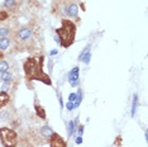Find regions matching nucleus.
<instances>
[{
  "mask_svg": "<svg viewBox=\"0 0 148 147\" xmlns=\"http://www.w3.org/2000/svg\"><path fill=\"white\" fill-rule=\"evenodd\" d=\"M43 61H45L43 56H39V58L37 57L27 58L24 63H23L25 78L28 81H42L43 84L52 86L51 78L48 76V74L43 71Z\"/></svg>",
  "mask_w": 148,
  "mask_h": 147,
  "instance_id": "obj_1",
  "label": "nucleus"
},
{
  "mask_svg": "<svg viewBox=\"0 0 148 147\" xmlns=\"http://www.w3.org/2000/svg\"><path fill=\"white\" fill-rule=\"evenodd\" d=\"M56 34L58 36L61 46L65 48H69L75 41L76 36V25L70 19H62V25L56 29Z\"/></svg>",
  "mask_w": 148,
  "mask_h": 147,
  "instance_id": "obj_2",
  "label": "nucleus"
},
{
  "mask_svg": "<svg viewBox=\"0 0 148 147\" xmlns=\"http://www.w3.org/2000/svg\"><path fill=\"white\" fill-rule=\"evenodd\" d=\"M0 141L4 147H16L18 146V133L9 127L0 128Z\"/></svg>",
  "mask_w": 148,
  "mask_h": 147,
  "instance_id": "obj_3",
  "label": "nucleus"
},
{
  "mask_svg": "<svg viewBox=\"0 0 148 147\" xmlns=\"http://www.w3.org/2000/svg\"><path fill=\"white\" fill-rule=\"evenodd\" d=\"M33 36V32L31 28H28V27H22L21 29H18V32H16V38L19 39V41H28V39H31Z\"/></svg>",
  "mask_w": 148,
  "mask_h": 147,
  "instance_id": "obj_4",
  "label": "nucleus"
},
{
  "mask_svg": "<svg viewBox=\"0 0 148 147\" xmlns=\"http://www.w3.org/2000/svg\"><path fill=\"white\" fill-rule=\"evenodd\" d=\"M48 142H49V146L51 147H67L65 139L60 135H57V133H53L52 137L48 139Z\"/></svg>",
  "mask_w": 148,
  "mask_h": 147,
  "instance_id": "obj_5",
  "label": "nucleus"
},
{
  "mask_svg": "<svg viewBox=\"0 0 148 147\" xmlns=\"http://www.w3.org/2000/svg\"><path fill=\"white\" fill-rule=\"evenodd\" d=\"M66 14L69 16H71V18H77L79 16V5L76 3H71L66 8Z\"/></svg>",
  "mask_w": 148,
  "mask_h": 147,
  "instance_id": "obj_6",
  "label": "nucleus"
},
{
  "mask_svg": "<svg viewBox=\"0 0 148 147\" xmlns=\"http://www.w3.org/2000/svg\"><path fill=\"white\" fill-rule=\"evenodd\" d=\"M67 79H69L70 82H73V81H77V80H80V69L76 66V67H73L71 71H69Z\"/></svg>",
  "mask_w": 148,
  "mask_h": 147,
  "instance_id": "obj_7",
  "label": "nucleus"
},
{
  "mask_svg": "<svg viewBox=\"0 0 148 147\" xmlns=\"http://www.w3.org/2000/svg\"><path fill=\"white\" fill-rule=\"evenodd\" d=\"M39 132H41V136H43L45 138H47V139H49L52 137V135L55 132H53V129L49 127L48 124H46V126H43L41 129H39Z\"/></svg>",
  "mask_w": 148,
  "mask_h": 147,
  "instance_id": "obj_8",
  "label": "nucleus"
},
{
  "mask_svg": "<svg viewBox=\"0 0 148 147\" xmlns=\"http://www.w3.org/2000/svg\"><path fill=\"white\" fill-rule=\"evenodd\" d=\"M9 103V94L6 91H0V109Z\"/></svg>",
  "mask_w": 148,
  "mask_h": 147,
  "instance_id": "obj_9",
  "label": "nucleus"
},
{
  "mask_svg": "<svg viewBox=\"0 0 148 147\" xmlns=\"http://www.w3.org/2000/svg\"><path fill=\"white\" fill-rule=\"evenodd\" d=\"M82 98H84L82 90L79 88V90H77V93H76V99H75V102H73V106H75V108H79V105L81 104V102H82Z\"/></svg>",
  "mask_w": 148,
  "mask_h": 147,
  "instance_id": "obj_10",
  "label": "nucleus"
},
{
  "mask_svg": "<svg viewBox=\"0 0 148 147\" xmlns=\"http://www.w3.org/2000/svg\"><path fill=\"white\" fill-rule=\"evenodd\" d=\"M137 108H138V95L134 94L133 95V102H132V109H130V115L132 117H136Z\"/></svg>",
  "mask_w": 148,
  "mask_h": 147,
  "instance_id": "obj_11",
  "label": "nucleus"
},
{
  "mask_svg": "<svg viewBox=\"0 0 148 147\" xmlns=\"http://www.w3.org/2000/svg\"><path fill=\"white\" fill-rule=\"evenodd\" d=\"M10 46V39L6 37V38H0V51H5V49L9 48Z\"/></svg>",
  "mask_w": 148,
  "mask_h": 147,
  "instance_id": "obj_12",
  "label": "nucleus"
},
{
  "mask_svg": "<svg viewBox=\"0 0 148 147\" xmlns=\"http://www.w3.org/2000/svg\"><path fill=\"white\" fill-rule=\"evenodd\" d=\"M34 108H36V112H37V114L39 115V118H42V119H46V110L43 106H41L39 104H34Z\"/></svg>",
  "mask_w": 148,
  "mask_h": 147,
  "instance_id": "obj_13",
  "label": "nucleus"
},
{
  "mask_svg": "<svg viewBox=\"0 0 148 147\" xmlns=\"http://www.w3.org/2000/svg\"><path fill=\"white\" fill-rule=\"evenodd\" d=\"M76 129L77 128H76V126H75V123H73V121H70L69 123H67V135H69V137H71Z\"/></svg>",
  "mask_w": 148,
  "mask_h": 147,
  "instance_id": "obj_14",
  "label": "nucleus"
},
{
  "mask_svg": "<svg viewBox=\"0 0 148 147\" xmlns=\"http://www.w3.org/2000/svg\"><path fill=\"white\" fill-rule=\"evenodd\" d=\"M9 67H10L9 62L5 61V60H3V58H0V72L9 71Z\"/></svg>",
  "mask_w": 148,
  "mask_h": 147,
  "instance_id": "obj_15",
  "label": "nucleus"
},
{
  "mask_svg": "<svg viewBox=\"0 0 148 147\" xmlns=\"http://www.w3.org/2000/svg\"><path fill=\"white\" fill-rule=\"evenodd\" d=\"M0 79H1L3 81H9V82H12V80H13V74H12L10 71L1 72V76H0Z\"/></svg>",
  "mask_w": 148,
  "mask_h": 147,
  "instance_id": "obj_16",
  "label": "nucleus"
},
{
  "mask_svg": "<svg viewBox=\"0 0 148 147\" xmlns=\"http://www.w3.org/2000/svg\"><path fill=\"white\" fill-rule=\"evenodd\" d=\"M10 34V29L5 28V27H0V38H6Z\"/></svg>",
  "mask_w": 148,
  "mask_h": 147,
  "instance_id": "obj_17",
  "label": "nucleus"
},
{
  "mask_svg": "<svg viewBox=\"0 0 148 147\" xmlns=\"http://www.w3.org/2000/svg\"><path fill=\"white\" fill-rule=\"evenodd\" d=\"M90 49H91V45H87L86 47H85V48H84L82 51H81V53H80V55H79V58H77V60H79V61H81L82 57H84V55H85L86 52H89Z\"/></svg>",
  "mask_w": 148,
  "mask_h": 147,
  "instance_id": "obj_18",
  "label": "nucleus"
},
{
  "mask_svg": "<svg viewBox=\"0 0 148 147\" xmlns=\"http://www.w3.org/2000/svg\"><path fill=\"white\" fill-rule=\"evenodd\" d=\"M15 5H16L15 0H5V6L8 9H14Z\"/></svg>",
  "mask_w": 148,
  "mask_h": 147,
  "instance_id": "obj_19",
  "label": "nucleus"
},
{
  "mask_svg": "<svg viewBox=\"0 0 148 147\" xmlns=\"http://www.w3.org/2000/svg\"><path fill=\"white\" fill-rule=\"evenodd\" d=\"M90 60H91V53H90V51H89V52H86L85 55H84V57H82L81 61H84V63H86V65H89Z\"/></svg>",
  "mask_w": 148,
  "mask_h": 147,
  "instance_id": "obj_20",
  "label": "nucleus"
},
{
  "mask_svg": "<svg viewBox=\"0 0 148 147\" xmlns=\"http://www.w3.org/2000/svg\"><path fill=\"white\" fill-rule=\"evenodd\" d=\"M9 18V13L8 12H0V22H4Z\"/></svg>",
  "mask_w": 148,
  "mask_h": 147,
  "instance_id": "obj_21",
  "label": "nucleus"
},
{
  "mask_svg": "<svg viewBox=\"0 0 148 147\" xmlns=\"http://www.w3.org/2000/svg\"><path fill=\"white\" fill-rule=\"evenodd\" d=\"M10 88V82L9 81H4V84L1 85V91H8Z\"/></svg>",
  "mask_w": 148,
  "mask_h": 147,
  "instance_id": "obj_22",
  "label": "nucleus"
},
{
  "mask_svg": "<svg viewBox=\"0 0 148 147\" xmlns=\"http://www.w3.org/2000/svg\"><path fill=\"white\" fill-rule=\"evenodd\" d=\"M57 98H58V102H60V106H61V108H63V99H62V94L61 93H57Z\"/></svg>",
  "mask_w": 148,
  "mask_h": 147,
  "instance_id": "obj_23",
  "label": "nucleus"
},
{
  "mask_svg": "<svg viewBox=\"0 0 148 147\" xmlns=\"http://www.w3.org/2000/svg\"><path fill=\"white\" fill-rule=\"evenodd\" d=\"M66 108H67V110H69V112H71V110H73L75 109V106H73V102H69L66 104Z\"/></svg>",
  "mask_w": 148,
  "mask_h": 147,
  "instance_id": "obj_24",
  "label": "nucleus"
},
{
  "mask_svg": "<svg viewBox=\"0 0 148 147\" xmlns=\"http://www.w3.org/2000/svg\"><path fill=\"white\" fill-rule=\"evenodd\" d=\"M84 129H85V127H84V126H79V127H77V133H79L77 136H81V137H82V135H84Z\"/></svg>",
  "mask_w": 148,
  "mask_h": 147,
  "instance_id": "obj_25",
  "label": "nucleus"
},
{
  "mask_svg": "<svg viewBox=\"0 0 148 147\" xmlns=\"http://www.w3.org/2000/svg\"><path fill=\"white\" fill-rule=\"evenodd\" d=\"M75 99H76V93H71L69 95V102H75Z\"/></svg>",
  "mask_w": 148,
  "mask_h": 147,
  "instance_id": "obj_26",
  "label": "nucleus"
},
{
  "mask_svg": "<svg viewBox=\"0 0 148 147\" xmlns=\"http://www.w3.org/2000/svg\"><path fill=\"white\" fill-rule=\"evenodd\" d=\"M75 142H76V145H81V143H82V137L81 136H77L75 138Z\"/></svg>",
  "mask_w": 148,
  "mask_h": 147,
  "instance_id": "obj_27",
  "label": "nucleus"
},
{
  "mask_svg": "<svg viewBox=\"0 0 148 147\" xmlns=\"http://www.w3.org/2000/svg\"><path fill=\"white\" fill-rule=\"evenodd\" d=\"M57 53H58V49H52V51L49 52V56H56Z\"/></svg>",
  "mask_w": 148,
  "mask_h": 147,
  "instance_id": "obj_28",
  "label": "nucleus"
},
{
  "mask_svg": "<svg viewBox=\"0 0 148 147\" xmlns=\"http://www.w3.org/2000/svg\"><path fill=\"white\" fill-rule=\"evenodd\" d=\"M52 63H53V62L51 61V60H48V66H49V72H51V71H52V66H53V65H52Z\"/></svg>",
  "mask_w": 148,
  "mask_h": 147,
  "instance_id": "obj_29",
  "label": "nucleus"
},
{
  "mask_svg": "<svg viewBox=\"0 0 148 147\" xmlns=\"http://www.w3.org/2000/svg\"><path fill=\"white\" fill-rule=\"evenodd\" d=\"M55 41H56L57 43H60V45H61V41H60V38H58V36H57V34L55 36Z\"/></svg>",
  "mask_w": 148,
  "mask_h": 147,
  "instance_id": "obj_30",
  "label": "nucleus"
}]
</instances>
